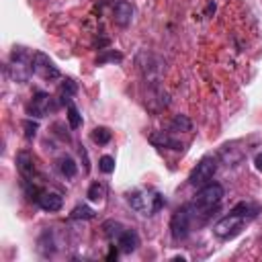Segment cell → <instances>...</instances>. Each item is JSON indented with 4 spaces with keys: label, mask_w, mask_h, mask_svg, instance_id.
<instances>
[{
    "label": "cell",
    "mask_w": 262,
    "mask_h": 262,
    "mask_svg": "<svg viewBox=\"0 0 262 262\" xmlns=\"http://www.w3.org/2000/svg\"><path fill=\"white\" fill-rule=\"evenodd\" d=\"M221 201H223V186L217 182H209V184L201 186V190L196 192V196L192 199V203L188 207H190L192 217L201 215L203 219H207L211 215V211L219 207Z\"/></svg>",
    "instance_id": "cell-1"
},
{
    "label": "cell",
    "mask_w": 262,
    "mask_h": 262,
    "mask_svg": "<svg viewBox=\"0 0 262 262\" xmlns=\"http://www.w3.org/2000/svg\"><path fill=\"white\" fill-rule=\"evenodd\" d=\"M244 223H246L244 217H239V215H235V213H229V215L221 217V219L213 225V233H215L219 239H231V237H235V235L242 231Z\"/></svg>",
    "instance_id": "cell-8"
},
{
    "label": "cell",
    "mask_w": 262,
    "mask_h": 262,
    "mask_svg": "<svg viewBox=\"0 0 262 262\" xmlns=\"http://www.w3.org/2000/svg\"><path fill=\"white\" fill-rule=\"evenodd\" d=\"M98 170L104 172V174L115 172V158H113V156H102V158L98 160Z\"/></svg>",
    "instance_id": "cell-25"
},
{
    "label": "cell",
    "mask_w": 262,
    "mask_h": 262,
    "mask_svg": "<svg viewBox=\"0 0 262 262\" xmlns=\"http://www.w3.org/2000/svg\"><path fill=\"white\" fill-rule=\"evenodd\" d=\"M192 213H190V207L184 205L180 209H176L172 213V219H170V233L176 242L180 239H186L188 233H190V227H192Z\"/></svg>",
    "instance_id": "cell-5"
},
{
    "label": "cell",
    "mask_w": 262,
    "mask_h": 262,
    "mask_svg": "<svg viewBox=\"0 0 262 262\" xmlns=\"http://www.w3.org/2000/svg\"><path fill=\"white\" fill-rule=\"evenodd\" d=\"M43 211H49V213H55L63 207V196L59 192H53V190H41L37 201H35Z\"/></svg>",
    "instance_id": "cell-9"
},
{
    "label": "cell",
    "mask_w": 262,
    "mask_h": 262,
    "mask_svg": "<svg viewBox=\"0 0 262 262\" xmlns=\"http://www.w3.org/2000/svg\"><path fill=\"white\" fill-rule=\"evenodd\" d=\"M170 127H172L174 131H190V129H192V121H190L186 115H176V117L172 119Z\"/></svg>",
    "instance_id": "cell-23"
},
{
    "label": "cell",
    "mask_w": 262,
    "mask_h": 262,
    "mask_svg": "<svg viewBox=\"0 0 262 262\" xmlns=\"http://www.w3.org/2000/svg\"><path fill=\"white\" fill-rule=\"evenodd\" d=\"M104 192H106V186H104L102 182H92V184L88 186V192H86V196H88V201H92V203H98V201H102Z\"/></svg>",
    "instance_id": "cell-21"
},
{
    "label": "cell",
    "mask_w": 262,
    "mask_h": 262,
    "mask_svg": "<svg viewBox=\"0 0 262 262\" xmlns=\"http://www.w3.org/2000/svg\"><path fill=\"white\" fill-rule=\"evenodd\" d=\"M57 166H59V172H61L66 178H74L76 172H78V164H76L74 158H70V156H61Z\"/></svg>",
    "instance_id": "cell-17"
},
{
    "label": "cell",
    "mask_w": 262,
    "mask_h": 262,
    "mask_svg": "<svg viewBox=\"0 0 262 262\" xmlns=\"http://www.w3.org/2000/svg\"><path fill=\"white\" fill-rule=\"evenodd\" d=\"M119 63L123 61V53L121 51H115V49H104V53H100L96 57V66H104V63Z\"/></svg>",
    "instance_id": "cell-18"
},
{
    "label": "cell",
    "mask_w": 262,
    "mask_h": 262,
    "mask_svg": "<svg viewBox=\"0 0 262 262\" xmlns=\"http://www.w3.org/2000/svg\"><path fill=\"white\" fill-rule=\"evenodd\" d=\"M57 106H59V102H57L51 94L39 90V92L33 94V98H31L27 111H29V115H33L35 119H43V117H47L49 113H55Z\"/></svg>",
    "instance_id": "cell-6"
},
{
    "label": "cell",
    "mask_w": 262,
    "mask_h": 262,
    "mask_svg": "<svg viewBox=\"0 0 262 262\" xmlns=\"http://www.w3.org/2000/svg\"><path fill=\"white\" fill-rule=\"evenodd\" d=\"M149 141L158 147H168V149H182V141H178L176 137H172L168 131H158L154 135H149Z\"/></svg>",
    "instance_id": "cell-13"
},
{
    "label": "cell",
    "mask_w": 262,
    "mask_h": 262,
    "mask_svg": "<svg viewBox=\"0 0 262 262\" xmlns=\"http://www.w3.org/2000/svg\"><path fill=\"white\" fill-rule=\"evenodd\" d=\"M254 164H256V168L262 172V154H256V158H254Z\"/></svg>",
    "instance_id": "cell-27"
},
{
    "label": "cell",
    "mask_w": 262,
    "mask_h": 262,
    "mask_svg": "<svg viewBox=\"0 0 262 262\" xmlns=\"http://www.w3.org/2000/svg\"><path fill=\"white\" fill-rule=\"evenodd\" d=\"M90 137H92L94 143H98V145H106V143L111 141L113 133H111V129H106V127H94L92 133H90Z\"/></svg>",
    "instance_id": "cell-19"
},
{
    "label": "cell",
    "mask_w": 262,
    "mask_h": 262,
    "mask_svg": "<svg viewBox=\"0 0 262 262\" xmlns=\"http://www.w3.org/2000/svg\"><path fill=\"white\" fill-rule=\"evenodd\" d=\"M211 12H215V2H211V4L207 6V14H211Z\"/></svg>",
    "instance_id": "cell-28"
},
{
    "label": "cell",
    "mask_w": 262,
    "mask_h": 262,
    "mask_svg": "<svg viewBox=\"0 0 262 262\" xmlns=\"http://www.w3.org/2000/svg\"><path fill=\"white\" fill-rule=\"evenodd\" d=\"M78 92V86H76V82L74 80H70V78H66L63 82H61V86H59V98H61V102L66 104V102H72V96Z\"/></svg>",
    "instance_id": "cell-16"
},
{
    "label": "cell",
    "mask_w": 262,
    "mask_h": 262,
    "mask_svg": "<svg viewBox=\"0 0 262 262\" xmlns=\"http://www.w3.org/2000/svg\"><path fill=\"white\" fill-rule=\"evenodd\" d=\"M33 74H37L45 82H53V80H59L61 78L59 68L43 51H35L33 53Z\"/></svg>",
    "instance_id": "cell-7"
},
{
    "label": "cell",
    "mask_w": 262,
    "mask_h": 262,
    "mask_svg": "<svg viewBox=\"0 0 262 262\" xmlns=\"http://www.w3.org/2000/svg\"><path fill=\"white\" fill-rule=\"evenodd\" d=\"M113 20H115L119 27H129L131 20H133V6H131L127 0H119V2L113 6Z\"/></svg>",
    "instance_id": "cell-10"
},
{
    "label": "cell",
    "mask_w": 262,
    "mask_h": 262,
    "mask_svg": "<svg viewBox=\"0 0 262 262\" xmlns=\"http://www.w3.org/2000/svg\"><path fill=\"white\" fill-rule=\"evenodd\" d=\"M119 252H121V250H119V246H117V248H115V246H111V252L106 254V258H108V260H117V254H119Z\"/></svg>",
    "instance_id": "cell-26"
},
{
    "label": "cell",
    "mask_w": 262,
    "mask_h": 262,
    "mask_svg": "<svg viewBox=\"0 0 262 262\" xmlns=\"http://www.w3.org/2000/svg\"><path fill=\"white\" fill-rule=\"evenodd\" d=\"M23 129H25V137L31 141V139H35V135H37V131H39V125H37V121H33V119H25V121H23Z\"/></svg>",
    "instance_id": "cell-24"
},
{
    "label": "cell",
    "mask_w": 262,
    "mask_h": 262,
    "mask_svg": "<svg viewBox=\"0 0 262 262\" xmlns=\"http://www.w3.org/2000/svg\"><path fill=\"white\" fill-rule=\"evenodd\" d=\"M217 164H219V162H217L215 156H205V158H201L199 164L194 166V170H192L190 176H188V184H190V186H196V188L209 184V182L213 180V174L217 172Z\"/></svg>",
    "instance_id": "cell-4"
},
{
    "label": "cell",
    "mask_w": 262,
    "mask_h": 262,
    "mask_svg": "<svg viewBox=\"0 0 262 262\" xmlns=\"http://www.w3.org/2000/svg\"><path fill=\"white\" fill-rule=\"evenodd\" d=\"M16 168H18L23 180H33V176H35V162H33V156L29 151H18L16 154Z\"/></svg>",
    "instance_id": "cell-12"
},
{
    "label": "cell",
    "mask_w": 262,
    "mask_h": 262,
    "mask_svg": "<svg viewBox=\"0 0 262 262\" xmlns=\"http://www.w3.org/2000/svg\"><path fill=\"white\" fill-rule=\"evenodd\" d=\"M258 207L256 205H252V203H246V201H242V203H237L229 213H235V215H239V217H244L246 221H250V219H254L256 215H258Z\"/></svg>",
    "instance_id": "cell-15"
},
{
    "label": "cell",
    "mask_w": 262,
    "mask_h": 262,
    "mask_svg": "<svg viewBox=\"0 0 262 262\" xmlns=\"http://www.w3.org/2000/svg\"><path fill=\"white\" fill-rule=\"evenodd\" d=\"M123 231H125V225H123L121 221L108 219V221L102 223V233H104V237L111 239V242H117V237H119Z\"/></svg>",
    "instance_id": "cell-14"
},
{
    "label": "cell",
    "mask_w": 262,
    "mask_h": 262,
    "mask_svg": "<svg viewBox=\"0 0 262 262\" xmlns=\"http://www.w3.org/2000/svg\"><path fill=\"white\" fill-rule=\"evenodd\" d=\"M70 217L72 219H94V209H90L88 205H76L74 209H72V213H70Z\"/></svg>",
    "instance_id": "cell-22"
},
{
    "label": "cell",
    "mask_w": 262,
    "mask_h": 262,
    "mask_svg": "<svg viewBox=\"0 0 262 262\" xmlns=\"http://www.w3.org/2000/svg\"><path fill=\"white\" fill-rule=\"evenodd\" d=\"M117 246H119V250H121L123 254H131V252H135V250L139 248V235H137V231L125 227V231L117 237Z\"/></svg>",
    "instance_id": "cell-11"
},
{
    "label": "cell",
    "mask_w": 262,
    "mask_h": 262,
    "mask_svg": "<svg viewBox=\"0 0 262 262\" xmlns=\"http://www.w3.org/2000/svg\"><path fill=\"white\" fill-rule=\"evenodd\" d=\"M127 203L131 205L133 211H137V213L143 215V217L158 213V211L166 205L164 196H162L158 190H154V188H143V186L129 190V192H127Z\"/></svg>",
    "instance_id": "cell-2"
},
{
    "label": "cell",
    "mask_w": 262,
    "mask_h": 262,
    "mask_svg": "<svg viewBox=\"0 0 262 262\" xmlns=\"http://www.w3.org/2000/svg\"><path fill=\"white\" fill-rule=\"evenodd\" d=\"M6 72L16 84L29 82V78L33 76V53H29L25 47H14Z\"/></svg>",
    "instance_id": "cell-3"
},
{
    "label": "cell",
    "mask_w": 262,
    "mask_h": 262,
    "mask_svg": "<svg viewBox=\"0 0 262 262\" xmlns=\"http://www.w3.org/2000/svg\"><path fill=\"white\" fill-rule=\"evenodd\" d=\"M68 123H70V129H80L82 127V115L80 111L76 108L74 102H68Z\"/></svg>",
    "instance_id": "cell-20"
}]
</instances>
